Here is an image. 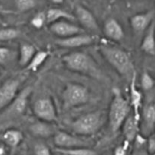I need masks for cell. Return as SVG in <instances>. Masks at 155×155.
Returning a JSON list of instances; mask_svg holds the SVG:
<instances>
[{"label":"cell","mask_w":155,"mask_h":155,"mask_svg":"<svg viewBox=\"0 0 155 155\" xmlns=\"http://www.w3.org/2000/svg\"><path fill=\"white\" fill-rule=\"evenodd\" d=\"M49 2L52 3V4L54 5H61V4H63L64 0H48Z\"/></svg>","instance_id":"d6a6232c"},{"label":"cell","mask_w":155,"mask_h":155,"mask_svg":"<svg viewBox=\"0 0 155 155\" xmlns=\"http://www.w3.org/2000/svg\"><path fill=\"white\" fill-rule=\"evenodd\" d=\"M2 141L5 144L12 148L17 147L24 139V135L20 130L16 129H9L3 133Z\"/></svg>","instance_id":"7402d4cb"},{"label":"cell","mask_w":155,"mask_h":155,"mask_svg":"<svg viewBox=\"0 0 155 155\" xmlns=\"http://www.w3.org/2000/svg\"><path fill=\"white\" fill-rule=\"evenodd\" d=\"M139 128L142 134L151 135L155 130V106L153 104L147 105L141 114Z\"/></svg>","instance_id":"9a60e30c"},{"label":"cell","mask_w":155,"mask_h":155,"mask_svg":"<svg viewBox=\"0 0 155 155\" xmlns=\"http://www.w3.org/2000/svg\"><path fill=\"white\" fill-rule=\"evenodd\" d=\"M141 49L150 56H155V24L153 22L148 30L141 43Z\"/></svg>","instance_id":"44dd1931"},{"label":"cell","mask_w":155,"mask_h":155,"mask_svg":"<svg viewBox=\"0 0 155 155\" xmlns=\"http://www.w3.org/2000/svg\"><path fill=\"white\" fill-rule=\"evenodd\" d=\"M22 77L10 78L0 85V111L7 108L18 94Z\"/></svg>","instance_id":"52a82bcc"},{"label":"cell","mask_w":155,"mask_h":155,"mask_svg":"<svg viewBox=\"0 0 155 155\" xmlns=\"http://www.w3.org/2000/svg\"><path fill=\"white\" fill-rule=\"evenodd\" d=\"M62 104L64 109L83 106L90 99L89 88L80 83H68L61 94Z\"/></svg>","instance_id":"5b68a950"},{"label":"cell","mask_w":155,"mask_h":155,"mask_svg":"<svg viewBox=\"0 0 155 155\" xmlns=\"http://www.w3.org/2000/svg\"><path fill=\"white\" fill-rule=\"evenodd\" d=\"M154 1H155V0H154Z\"/></svg>","instance_id":"d590c367"},{"label":"cell","mask_w":155,"mask_h":155,"mask_svg":"<svg viewBox=\"0 0 155 155\" xmlns=\"http://www.w3.org/2000/svg\"><path fill=\"white\" fill-rule=\"evenodd\" d=\"M154 11L150 10L132 16L130 19V24L135 34L140 35L146 31L154 22Z\"/></svg>","instance_id":"7c38bea8"},{"label":"cell","mask_w":155,"mask_h":155,"mask_svg":"<svg viewBox=\"0 0 155 155\" xmlns=\"http://www.w3.org/2000/svg\"><path fill=\"white\" fill-rule=\"evenodd\" d=\"M29 131L35 137L40 138H47L54 136L57 130L52 122L38 120L29 126Z\"/></svg>","instance_id":"e0dca14e"},{"label":"cell","mask_w":155,"mask_h":155,"mask_svg":"<svg viewBox=\"0 0 155 155\" xmlns=\"http://www.w3.org/2000/svg\"><path fill=\"white\" fill-rule=\"evenodd\" d=\"M46 15L47 24H51L56 21H61V20H68V21H74L76 20L75 15H72L68 11L64 10L59 8H51L45 12Z\"/></svg>","instance_id":"d6986e66"},{"label":"cell","mask_w":155,"mask_h":155,"mask_svg":"<svg viewBox=\"0 0 155 155\" xmlns=\"http://www.w3.org/2000/svg\"><path fill=\"white\" fill-rule=\"evenodd\" d=\"M105 122L104 112L92 111L80 115L71 123V129L75 135L82 137L91 136L99 132Z\"/></svg>","instance_id":"277c9868"},{"label":"cell","mask_w":155,"mask_h":155,"mask_svg":"<svg viewBox=\"0 0 155 155\" xmlns=\"http://www.w3.org/2000/svg\"><path fill=\"white\" fill-rule=\"evenodd\" d=\"M0 155H6V149L3 144H0Z\"/></svg>","instance_id":"836d02e7"},{"label":"cell","mask_w":155,"mask_h":155,"mask_svg":"<svg viewBox=\"0 0 155 155\" xmlns=\"http://www.w3.org/2000/svg\"><path fill=\"white\" fill-rule=\"evenodd\" d=\"M95 37L86 33H79L64 38H57L54 43L59 47L65 49H76L93 43Z\"/></svg>","instance_id":"30bf717a"},{"label":"cell","mask_w":155,"mask_h":155,"mask_svg":"<svg viewBox=\"0 0 155 155\" xmlns=\"http://www.w3.org/2000/svg\"><path fill=\"white\" fill-rule=\"evenodd\" d=\"M98 50L106 62L118 74L130 81L136 73L130 55L120 47L107 43H101Z\"/></svg>","instance_id":"6da1fadb"},{"label":"cell","mask_w":155,"mask_h":155,"mask_svg":"<svg viewBox=\"0 0 155 155\" xmlns=\"http://www.w3.org/2000/svg\"><path fill=\"white\" fill-rule=\"evenodd\" d=\"M103 32L107 39L117 42L122 40L125 36L122 25L114 18H109L104 21Z\"/></svg>","instance_id":"2e32d148"},{"label":"cell","mask_w":155,"mask_h":155,"mask_svg":"<svg viewBox=\"0 0 155 155\" xmlns=\"http://www.w3.org/2000/svg\"><path fill=\"white\" fill-rule=\"evenodd\" d=\"M17 10L20 12H27L34 9L38 4V0H14Z\"/></svg>","instance_id":"4316f807"},{"label":"cell","mask_w":155,"mask_h":155,"mask_svg":"<svg viewBox=\"0 0 155 155\" xmlns=\"http://www.w3.org/2000/svg\"><path fill=\"white\" fill-rule=\"evenodd\" d=\"M31 93L32 88L30 86L26 87L21 92L18 93L13 101L7 107L8 108L9 113L15 116L23 115L27 109Z\"/></svg>","instance_id":"4fadbf2b"},{"label":"cell","mask_w":155,"mask_h":155,"mask_svg":"<svg viewBox=\"0 0 155 155\" xmlns=\"http://www.w3.org/2000/svg\"><path fill=\"white\" fill-rule=\"evenodd\" d=\"M154 79L147 71L142 72L141 75V86L144 91H149L154 86Z\"/></svg>","instance_id":"f1b7e54d"},{"label":"cell","mask_w":155,"mask_h":155,"mask_svg":"<svg viewBox=\"0 0 155 155\" xmlns=\"http://www.w3.org/2000/svg\"><path fill=\"white\" fill-rule=\"evenodd\" d=\"M49 56V52L47 50H39L36 51L33 57L26 66V69L30 71H36L42 66L48 59Z\"/></svg>","instance_id":"603a6c76"},{"label":"cell","mask_w":155,"mask_h":155,"mask_svg":"<svg viewBox=\"0 0 155 155\" xmlns=\"http://www.w3.org/2000/svg\"><path fill=\"white\" fill-rule=\"evenodd\" d=\"M21 36V31L15 27H5L0 29V41H9Z\"/></svg>","instance_id":"484cf974"},{"label":"cell","mask_w":155,"mask_h":155,"mask_svg":"<svg viewBox=\"0 0 155 155\" xmlns=\"http://www.w3.org/2000/svg\"><path fill=\"white\" fill-rule=\"evenodd\" d=\"M62 62L67 68L74 72L95 79H101L103 77L98 63L92 56L85 52H71L62 57Z\"/></svg>","instance_id":"7a4b0ae2"},{"label":"cell","mask_w":155,"mask_h":155,"mask_svg":"<svg viewBox=\"0 0 155 155\" xmlns=\"http://www.w3.org/2000/svg\"><path fill=\"white\" fill-rule=\"evenodd\" d=\"M131 143L124 140V143L120 145H118L117 147H115L114 150V155H128L129 148Z\"/></svg>","instance_id":"4dcf8cb0"},{"label":"cell","mask_w":155,"mask_h":155,"mask_svg":"<svg viewBox=\"0 0 155 155\" xmlns=\"http://www.w3.org/2000/svg\"><path fill=\"white\" fill-rule=\"evenodd\" d=\"M36 47L28 43H22L19 46L18 53V62L21 68H26L36 52Z\"/></svg>","instance_id":"ffe728a7"},{"label":"cell","mask_w":155,"mask_h":155,"mask_svg":"<svg viewBox=\"0 0 155 155\" xmlns=\"http://www.w3.org/2000/svg\"><path fill=\"white\" fill-rule=\"evenodd\" d=\"M76 20L82 26L92 32L98 33L100 31L99 24L95 15L90 10L82 5H77L75 7Z\"/></svg>","instance_id":"8fae6325"},{"label":"cell","mask_w":155,"mask_h":155,"mask_svg":"<svg viewBox=\"0 0 155 155\" xmlns=\"http://www.w3.org/2000/svg\"><path fill=\"white\" fill-rule=\"evenodd\" d=\"M18 60V53L7 46H0V66L7 67Z\"/></svg>","instance_id":"cb8c5ba5"},{"label":"cell","mask_w":155,"mask_h":155,"mask_svg":"<svg viewBox=\"0 0 155 155\" xmlns=\"http://www.w3.org/2000/svg\"><path fill=\"white\" fill-rule=\"evenodd\" d=\"M130 106L133 109V115L136 121L140 123L141 118V108L142 103V94L136 86V73L133 74L130 80Z\"/></svg>","instance_id":"5bb4252c"},{"label":"cell","mask_w":155,"mask_h":155,"mask_svg":"<svg viewBox=\"0 0 155 155\" xmlns=\"http://www.w3.org/2000/svg\"><path fill=\"white\" fill-rule=\"evenodd\" d=\"M120 129H122L123 135L126 141L131 143L136 139L140 132L139 122L136 121L133 113H130L124 121Z\"/></svg>","instance_id":"ac0fdd59"},{"label":"cell","mask_w":155,"mask_h":155,"mask_svg":"<svg viewBox=\"0 0 155 155\" xmlns=\"http://www.w3.org/2000/svg\"><path fill=\"white\" fill-rule=\"evenodd\" d=\"M2 24V19L1 16H0V25H1Z\"/></svg>","instance_id":"e575fe53"},{"label":"cell","mask_w":155,"mask_h":155,"mask_svg":"<svg viewBox=\"0 0 155 155\" xmlns=\"http://www.w3.org/2000/svg\"><path fill=\"white\" fill-rule=\"evenodd\" d=\"M30 24L32 27L37 30L42 28L45 24H47L45 12L40 11V12H36L30 19Z\"/></svg>","instance_id":"83f0119b"},{"label":"cell","mask_w":155,"mask_h":155,"mask_svg":"<svg viewBox=\"0 0 155 155\" xmlns=\"http://www.w3.org/2000/svg\"><path fill=\"white\" fill-rule=\"evenodd\" d=\"M35 155H51V150L46 144L42 142H37L33 146Z\"/></svg>","instance_id":"f546056e"},{"label":"cell","mask_w":155,"mask_h":155,"mask_svg":"<svg viewBox=\"0 0 155 155\" xmlns=\"http://www.w3.org/2000/svg\"><path fill=\"white\" fill-rule=\"evenodd\" d=\"M113 97L109 106L107 119L110 131L116 133L122 127L126 119L131 112V106L129 100L118 88H113Z\"/></svg>","instance_id":"3957f363"},{"label":"cell","mask_w":155,"mask_h":155,"mask_svg":"<svg viewBox=\"0 0 155 155\" xmlns=\"http://www.w3.org/2000/svg\"><path fill=\"white\" fill-rule=\"evenodd\" d=\"M49 30L58 36V38H64L73 35L83 33L84 32L82 27L74 24L73 21L68 20H61L56 21L48 25Z\"/></svg>","instance_id":"9c48e42d"},{"label":"cell","mask_w":155,"mask_h":155,"mask_svg":"<svg viewBox=\"0 0 155 155\" xmlns=\"http://www.w3.org/2000/svg\"><path fill=\"white\" fill-rule=\"evenodd\" d=\"M55 151L62 155H96V152L89 147H73V148H58Z\"/></svg>","instance_id":"d4e9b609"},{"label":"cell","mask_w":155,"mask_h":155,"mask_svg":"<svg viewBox=\"0 0 155 155\" xmlns=\"http://www.w3.org/2000/svg\"><path fill=\"white\" fill-rule=\"evenodd\" d=\"M82 136L68 133L64 131H57L53 136L56 147L58 148H73V147H88L89 143Z\"/></svg>","instance_id":"ba28073f"},{"label":"cell","mask_w":155,"mask_h":155,"mask_svg":"<svg viewBox=\"0 0 155 155\" xmlns=\"http://www.w3.org/2000/svg\"><path fill=\"white\" fill-rule=\"evenodd\" d=\"M148 151L151 154L155 153V135L148 139Z\"/></svg>","instance_id":"1f68e13d"},{"label":"cell","mask_w":155,"mask_h":155,"mask_svg":"<svg viewBox=\"0 0 155 155\" xmlns=\"http://www.w3.org/2000/svg\"><path fill=\"white\" fill-rule=\"evenodd\" d=\"M33 112L38 119L48 122H53L58 118L54 101L48 97L36 99L33 104Z\"/></svg>","instance_id":"8992f818"}]
</instances>
